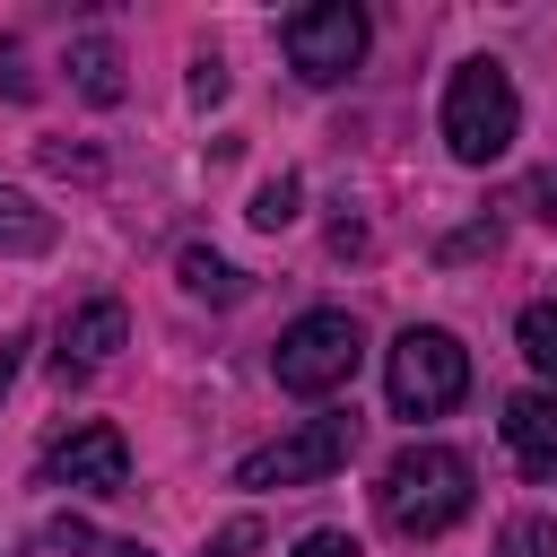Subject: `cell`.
<instances>
[{"label":"cell","instance_id":"1","mask_svg":"<svg viewBox=\"0 0 557 557\" xmlns=\"http://www.w3.org/2000/svg\"><path fill=\"white\" fill-rule=\"evenodd\" d=\"M374 513L400 531V540H435L470 513V461L453 444H409L383 461V487H374Z\"/></svg>","mask_w":557,"mask_h":557},{"label":"cell","instance_id":"2","mask_svg":"<svg viewBox=\"0 0 557 557\" xmlns=\"http://www.w3.org/2000/svg\"><path fill=\"white\" fill-rule=\"evenodd\" d=\"M522 139V96L505 78V61H461L444 78V148L461 165H496Z\"/></svg>","mask_w":557,"mask_h":557},{"label":"cell","instance_id":"3","mask_svg":"<svg viewBox=\"0 0 557 557\" xmlns=\"http://www.w3.org/2000/svg\"><path fill=\"white\" fill-rule=\"evenodd\" d=\"M357 366H366V331H357V313H339V305L296 313V322L278 331V348H270V374H278V392H296V400H322V392L357 383Z\"/></svg>","mask_w":557,"mask_h":557},{"label":"cell","instance_id":"4","mask_svg":"<svg viewBox=\"0 0 557 557\" xmlns=\"http://www.w3.org/2000/svg\"><path fill=\"white\" fill-rule=\"evenodd\" d=\"M383 392H392L400 418H444L470 392V348L453 331H435V322H409L392 339V357H383Z\"/></svg>","mask_w":557,"mask_h":557},{"label":"cell","instance_id":"5","mask_svg":"<svg viewBox=\"0 0 557 557\" xmlns=\"http://www.w3.org/2000/svg\"><path fill=\"white\" fill-rule=\"evenodd\" d=\"M348 453H357V409H322V418L287 426L278 444L244 453V461H235V487H313V479H331Z\"/></svg>","mask_w":557,"mask_h":557},{"label":"cell","instance_id":"6","mask_svg":"<svg viewBox=\"0 0 557 557\" xmlns=\"http://www.w3.org/2000/svg\"><path fill=\"white\" fill-rule=\"evenodd\" d=\"M278 44H287V70L305 87H339L366 61V9L357 0H313V9H296L278 26Z\"/></svg>","mask_w":557,"mask_h":557},{"label":"cell","instance_id":"7","mask_svg":"<svg viewBox=\"0 0 557 557\" xmlns=\"http://www.w3.org/2000/svg\"><path fill=\"white\" fill-rule=\"evenodd\" d=\"M44 479H52V487H78V496H122V487H131V444H122V426H104V418L70 426V435L44 453Z\"/></svg>","mask_w":557,"mask_h":557},{"label":"cell","instance_id":"8","mask_svg":"<svg viewBox=\"0 0 557 557\" xmlns=\"http://www.w3.org/2000/svg\"><path fill=\"white\" fill-rule=\"evenodd\" d=\"M505 453H513L531 479L557 470V392H513V400H505Z\"/></svg>","mask_w":557,"mask_h":557},{"label":"cell","instance_id":"9","mask_svg":"<svg viewBox=\"0 0 557 557\" xmlns=\"http://www.w3.org/2000/svg\"><path fill=\"white\" fill-rule=\"evenodd\" d=\"M122 339H131V313H122L113 296H96V305H78V313L61 322V366H104Z\"/></svg>","mask_w":557,"mask_h":557},{"label":"cell","instance_id":"10","mask_svg":"<svg viewBox=\"0 0 557 557\" xmlns=\"http://www.w3.org/2000/svg\"><path fill=\"white\" fill-rule=\"evenodd\" d=\"M70 87L87 104H122V52H113V35H78L70 44Z\"/></svg>","mask_w":557,"mask_h":557},{"label":"cell","instance_id":"11","mask_svg":"<svg viewBox=\"0 0 557 557\" xmlns=\"http://www.w3.org/2000/svg\"><path fill=\"white\" fill-rule=\"evenodd\" d=\"M174 270H183V296H200V305H244V270H235V261H218L209 244H183V252H174Z\"/></svg>","mask_w":557,"mask_h":557},{"label":"cell","instance_id":"12","mask_svg":"<svg viewBox=\"0 0 557 557\" xmlns=\"http://www.w3.org/2000/svg\"><path fill=\"white\" fill-rule=\"evenodd\" d=\"M52 244V209H35L17 183H0V252H44Z\"/></svg>","mask_w":557,"mask_h":557},{"label":"cell","instance_id":"13","mask_svg":"<svg viewBox=\"0 0 557 557\" xmlns=\"http://www.w3.org/2000/svg\"><path fill=\"white\" fill-rule=\"evenodd\" d=\"M513 339H522V357L557 383V305H522V322H513Z\"/></svg>","mask_w":557,"mask_h":557},{"label":"cell","instance_id":"14","mask_svg":"<svg viewBox=\"0 0 557 557\" xmlns=\"http://www.w3.org/2000/svg\"><path fill=\"white\" fill-rule=\"evenodd\" d=\"M296 191H305V183H296V174H270V183H261V191H252V226H270V235H278V226H287V218H296Z\"/></svg>","mask_w":557,"mask_h":557},{"label":"cell","instance_id":"15","mask_svg":"<svg viewBox=\"0 0 557 557\" xmlns=\"http://www.w3.org/2000/svg\"><path fill=\"white\" fill-rule=\"evenodd\" d=\"M496 557H557V531H548L540 513H522V522H505V540H496Z\"/></svg>","mask_w":557,"mask_h":557},{"label":"cell","instance_id":"16","mask_svg":"<svg viewBox=\"0 0 557 557\" xmlns=\"http://www.w3.org/2000/svg\"><path fill=\"white\" fill-rule=\"evenodd\" d=\"M218 96H226V61L200 52V61H191V104H218Z\"/></svg>","mask_w":557,"mask_h":557},{"label":"cell","instance_id":"17","mask_svg":"<svg viewBox=\"0 0 557 557\" xmlns=\"http://www.w3.org/2000/svg\"><path fill=\"white\" fill-rule=\"evenodd\" d=\"M87 540H96V531H87L78 513H61V522H44V548H52V557H78Z\"/></svg>","mask_w":557,"mask_h":557},{"label":"cell","instance_id":"18","mask_svg":"<svg viewBox=\"0 0 557 557\" xmlns=\"http://www.w3.org/2000/svg\"><path fill=\"white\" fill-rule=\"evenodd\" d=\"M287 557H366V548H357L348 531H305V540H296Z\"/></svg>","mask_w":557,"mask_h":557},{"label":"cell","instance_id":"19","mask_svg":"<svg viewBox=\"0 0 557 557\" xmlns=\"http://www.w3.org/2000/svg\"><path fill=\"white\" fill-rule=\"evenodd\" d=\"M0 96H17V104L35 96V78H26V52H17V44H0Z\"/></svg>","mask_w":557,"mask_h":557},{"label":"cell","instance_id":"20","mask_svg":"<svg viewBox=\"0 0 557 557\" xmlns=\"http://www.w3.org/2000/svg\"><path fill=\"white\" fill-rule=\"evenodd\" d=\"M17 383V339H0V392Z\"/></svg>","mask_w":557,"mask_h":557},{"label":"cell","instance_id":"21","mask_svg":"<svg viewBox=\"0 0 557 557\" xmlns=\"http://www.w3.org/2000/svg\"><path fill=\"white\" fill-rule=\"evenodd\" d=\"M104 557H157V548H148V540H113Z\"/></svg>","mask_w":557,"mask_h":557},{"label":"cell","instance_id":"22","mask_svg":"<svg viewBox=\"0 0 557 557\" xmlns=\"http://www.w3.org/2000/svg\"><path fill=\"white\" fill-rule=\"evenodd\" d=\"M540 200H548V218H557V174H540Z\"/></svg>","mask_w":557,"mask_h":557}]
</instances>
